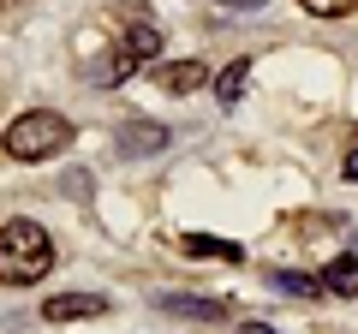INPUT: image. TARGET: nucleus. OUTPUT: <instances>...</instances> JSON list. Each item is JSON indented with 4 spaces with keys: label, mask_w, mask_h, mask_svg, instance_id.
Wrapping results in <instances>:
<instances>
[{
    "label": "nucleus",
    "mask_w": 358,
    "mask_h": 334,
    "mask_svg": "<svg viewBox=\"0 0 358 334\" xmlns=\"http://www.w3.org/2000/svg\"><path fill=\"white\" fill-rule=\"evenodd\" d=\"M305 13H317V18H341V13H352L358 0H299Z\"/></svg>",
    "instance_id": "ddd939ff"
},
{
    "label": "nucleus",
    "mask_w": 358,
    "mask_h": 334,
    "mask_svg": "<svg viewBox=\"0 0 358 334\" xmlns=\"http://www.w3.org/2000/svg\"><path fill=\"white\" fill-rule=\"evenodd\" d=\"M126 54L138 66H155V60H162V24H131L126 30Z\"/></svg>",
    "instance_id": "6e6552de"
},
{
    "label": "nucleus",
    "mask_w": 358,
    "mask_h": 334,
    "mask_svg": "<svg viewBox=\"0 0 358 334\" xmlns=\"http://www.w3.org/2000/svg\"><path fill=\"white\" fill-rule=\"evenodd\" d=\"M179 245H185V257H221V263H239L245 257L233 239H209V233H185Z\"/></svg>",
    "instance_id": "9d476101"
},
{
    "label": "nucleus",
    "mask_w": 358,
    "mask_h": 334,
    "mask_svg": "<svg viewBox=\"0 0 358 334\" xmlns=\"http://www.w3.org/2000/svg\"><path fill=\"white\" fill-rule=\"evenodd\" d=\"M322 286H329L334 298H358V251H341V257H329V269H322Z\"/></svg>",
    "instance_id": "423d86ee"
},
{
    "label": "nucleus",
    "mask_w": 358,
    "mask_h": 334,
    "mask_svg": "<svg viewBox=\"0 0 358 334\" xmlns=\"http://www.w3.org/2000/svg\"><path fill=\"white\" fill-rule=\"evenodd\" d=\"M268 281L281 286V293H293V298H317L322 293V281H310V275H299V269H275Z\"/></svg>",
    "instance_id": "f8f14e48"
},
{
    "label": "nucleus",
    "mask_w": 358,
    "mask_h": 334,
    "mask_svg": "<svg viewBox=\"0 0 358 334\" xmlns=\"http://www.w3.org/2000/svg\"><path fill=\"white\" fill-rule=\"evenodd\" d=\"M162 310L167 317H185V322H221L227 317L221 298H197V293H162Z\"/></svg>",
    "instance_id": "20e7f679"
},
{
    "label": "nucleus",
    "mask_w": 358,
    "mask_h": 334,
    "mask_svg": "<svg viewBox=\"0 0 358 334\" xmlns=\"http://www.w3.org/2000/svg\"><path fill=\"white\" fill-rule=\"evenodd\" d=\"M66 143H72V119L54 114V108H30V114H18L13 126L0 131V150L13 155V161H48Z\"/></svg>",
    "instance_id": "f03ea898"
},
{
    "label": "nucleus",
    "mask_w": 358,
    "mask_h": 334,
    "mask_svg": "<svg viewBox=\"0 0 358 334\" xmlns=\"http://www.w3.org/2000/svg\"><path fill=\"white\" fill-rule=\"evenodd\" d=\"M245 84H251V60H233L227 72L215 78V96H221V102L233 108V102H239V96H245Z\"/></svg>",
    "instance_id": "9b49d317"
},
{
    "label": "nucleus",
    "mask_w": 358,
    "mask_h": 334,
    "mask_svg": "<svg viewBox=\"0 0 358 334\" xmlns=\"http://www.w3.org/2000/svg\"><path fill=\"white\" fill-rule=\"evenodd\" d=\"M54 269V239L36 221H6L0 227V281L6 286H30Z\"/></svg>",
    "instance_id": "f257e3e1"
},
{
    "label": "nucleus",
    "mask_w": 358,
    "mask_h": 334,
    "mask_svg": "<svg viewBox=\"0 0 358 334\" xmlns=\"http://www.w3.org/2000/svg\"><path fill=\"white\" fill-rule=\"evenodd\" d=\"M131 66H138V60H131L126 48H108L102 60L90 66V84H96V90H114V84H126V78H131Z\"/></svg>",
    "instance_id": "0eeeda50"
},
{
    "label": "nucleus",
    "mask_w": 358,
    "mask_h": 334,
    "mask_svg": "<svg viewBox=\"0 0 358 334\" xmlns=\"http://www.w3.org/2000/svg\"><path fill=\"white\" fill-rule=\"evenodd\" d=\"M0 6H18V0H0Z\"/></svg>",
    "instance_id": "f3484780"
},
{
    "label": "nucleus",
    "mask_w": 358,
    "mask_h": 334,
    "mask_svg": "<svg viewBox=\"0 0 358 334\" xmlns=\"http://www.w3.org/2000/svg\"><path fill=\"white\" fill-rule=\"evenodd\" d=\"M221 6H263V0H221Z\"/></svg>",
    "instance_id": "dca6fc26"
},
{
    "label": "nucleus",
    "mask_w": 358,
    "mask_h": 334,
    "mask_svg": "<svg viewBox=\"0 0 358 334\" xmlns=\"http://www.w3.org/2000/svg\"><path fill=\"white\" fill-rule=\"evenodd\" d=\"M108 298L102 293H54L48 305H42V317L48 322H84V317H102Z\"/></svg>",
    "instance_id": "7ed1b4c3"
},
{
    "label": "nucleus",
    "mask_w": 358,
    "mask_h": 334,
    "mask_svg": "<svg viewBox=\"0 0 358 334\" xmlns=\"http://www.w3.org/2000/svg\"><path fill=\"white\" fill-rule=\"evenodd\" d=\"M162 143H167L162 126H143V119L120 126V150H126V155H150V150H162Z\"/></svg>",
    "instance_id": "1a4fd4ad"
},
{
    "label": "nucleus",
    "mask_w": 358,
    "mask_h": 334,
    "mask_svg": "<svg viewBox=\"0 0 358 334\" xmlns=\"http://www.w3.org/2000/svg\"><path fill=\"white\" fill-rule=\"evenodd\" d=\"M203 78H209L203 60H167V66H155V84H162V90H173V96L203 90Z\"/></svg>",
    "instance_id": "39448f33"
},
{
    "label": "nucleus",
    "mask_w": 358,
    "mask_h": 334,
    "mask_svg": "<svg viewBox=\"0 0 358 334\" xmlns=\"http://www.w3.org/2000/svg\"><path fill=\"white\" fill-rule=\"evenodd\" d=\"M239 334H275L268 322H239Z\"/></svg>",
    "instance_id": "2eb2a0df"
},
{
    "label": "nucleus",
    "mask_w": 358,
    "mask_h": 334,
    "mask_svg": "<svg viewBox=\"0 0 358 334\" xmlns=\"http://www.w3.org/2000/svg\"><path fill=\"white\" fill-rule=\"evenodd\" d=\"M341 173H346V180H352V185H358V150H352V155H346V167H341Z\"/></svg>",
    "instance_id": "4468645a"
}]
</instances>
